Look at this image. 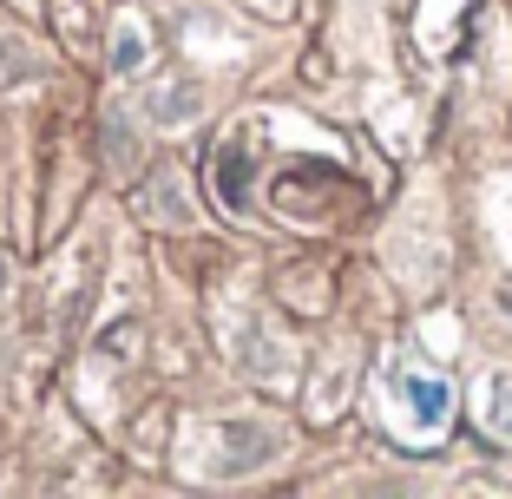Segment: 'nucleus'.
<instances>
[{"label": "nucleus", "mask_w": 512, "mask_h": 499, "mask_svg": "<svg viewBox=\"0 0 512 499\" xmlns=\"http://www.w3.org/2000/svg\"><path fill=\"white\" fill-rule=\"evenodd\" d=\"M224 447H230L224 473H250L263 454H276V434H270V427H250V421H230L224 427Z\"/></svg>", "instance_id": "1"}, {"label": "nucleus", "mask_w": 512, "mask_h": 499, "mask_svg": "<svg viewBox=\"0 0 512 499\" xmlns=\"http://www.w3.org/2000/svg\"><path fill=\"white\" fill-rule=\"evenodd\" d=\"M145 217H151V224H191V204H184V184L171 178V171H158V178L145 184Z\"/></svg>", "instance_id": "2"}, {"label": "nucleus", "mask_w": 512, "mask_h": 499, "mask_svg": "<svg viewBox=\"0 0 512 499\" xmlns=\"http://www.w3.org/2000/svg\"><path fill=\"white\" fill-rule=\"evenodd\" d=\"M14 79H40V53L27 46V33L0 27V86H14Z\"/></svg>", "instance_id": "3"}, {"label": "nucleus", "mask_w": 512, "mask_h": 499, "mask_svg": "<svg viewBox=\"0 0 512 499\" xmlns=\"http://www.w3.org/2000/svg\"><path fill=\"white\" fill-rule=\"evenodd\" d=\"M217 197H224V204H243V197H250V152H243V145H224V152H217Z\"/></svg>", "instance_id": "4"}, {"label": "nucleus", "mask_w": 512, "mask_h": 499, "mask_svg": "<svg viewBox=\"0 0 512 499\" xmlns=\"http://www.w3.org/2000/svg\"><path fill=\"white\" fill-rule=\"evenodd\" d=\"M145 112H151L158 125H184V119H197V92H191V86H158Z\"/></svg>", "instance_id": "5"}, {"label": "nucleus", "mask_w": 512, "mask_h": 499, "mask_svg": "<svg viewBox=\"0 0 512 499\" xmlns=\"http://www.w3.org/2000/svg\"><path fill=\"white\" fill-rule=\"evenodd\" d=\"M112 66H119V73H138V66H145V40H138V20H119V33H112Z\"/></svg>", "instance_id": "6"}, {"label": "nucleus", "mask_w": 512, "mask_h": 499, "mask_svg": "<svg viewBox=\"0 0 512 499\" xmlns=\"http://www.w3.org/2000/svg\"><path fill=\"white\" fill-rule=\"evenodd\" d=\"M99 138H106V158H112L119 171H132V165H138V138H132V125L106 119V132H99Z\"/></svg>", "instance_id": "7"}, {"label": "nucleus", "mask_w": 512, "mask_h": 499, "mask_svg": "<svg viewBox=\"0 0 512 499\" xmlns=\"http://www.w3.org/2000/svg\"><path fill=\"white\" fill-rule=\"evenodd\" d=\"M407 394H414V401H421L427 414H440V408H447V394H440L434 381H407Z\"/></svg>", "instance_id": "8"}]
</instances>
